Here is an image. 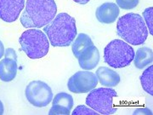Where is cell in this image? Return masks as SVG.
<instances>
[{"mask_svg":"<svg viewBox=\"0 0 153 115\" xmlns=\"http://www.w3.org/2000/svg\"><path fill=\"white\" fill-rule=\"evenodd\" d=\"M134 50L125 41L114 39L104 49L105 62L113 68L128 66L134 58Z\"/></svg>","mask_w":153,"mask_h":115,"instance_id":"obj_5","label":"cell"},{"mask_svg":"<svg viewBox=\"0 0 153 115\" xmlns=\"http://www.w3.org/2000/svg\"><path fill=\"white\" fill-rule=\"evenodd\" d=\"M25 95L28 102L37 108H44L53 100L51 88L44 81L33 80L26 87Z\"/></svg>","mask_w":153,"mask_h":115,"instance_id":"obj_7","label":"cell"},{"mask_svg":"<svg viewBox=\"0 0 153 115\" xmlns=\"http://www.w3.org/2000/svg\"><path fill=\"white\" fill-rule=\"evenodd\" d=\"M53 106L49 112V115H69L73 108L74 101L71 95L60 92L53 99Z\"/></svg>","mask_w":153,"mask_h":115,"instance_id":"obj_10","label":"cell"},{"mask_svg":"<svg viewBox=\"0 0 153 115\" xmlns=\"http://www.w3.org/2000/svg\"><path fill=\"white\" fill-rule=\"evenodd\" d=\"M73 1L77 3V4H86L90 0H73Z\"/></svg>","mask_w":153,"mask_h":115,"instance_id":"obj_24","label":"cell"},{"mask_svg":"<svg viewBox=\"0 0 153 115\" xmlns=\"http://www.w3.org/2000/svg\"><path fill=\"white\" fill-rule=\"evenodd\" d=\"M134 114H152V113L146 108H139L134 112Z\"/></svg>","mask_w":153,"mask_h":115,"instance_id":"obj_22","label":"cell"},{"mask_svg":"<svg viewBox=\"0 0 153 115\" xmlns=\"http://www.w3.org/2000/svg\"><path fill=\"white\" fill-rule=\"evenodd\" d=\"M4 55L5 57L12 58V59H14V60H17L16 52L15 49H12V48H8V49H6L5 51H4Z\"/></svg>","mask_w":153,"mask_h":115,"instance_id":"obj_21","label":"cell"},{"mask_svg":"<svg viewBox=\"0 0 153 115\" xmlns=\"http://www.w3.org/2000/svg\"><path fill=\"white\" fill-rule=\"evenodd\" d=\"M116 2L117 5L123 10H132L139 4L140 0H116Z\"/></svg>","mask_w":153,"mask_h":115,"instance_id":"obj_19","label":"cell"},{"mask_svg":"<svg viewBox=\"0 0 153 115\" xmlns=\"http://www.w3.org/2000/svg\"><path fill=\"white\" fill-rule=\"evenodd\" d=\"M117 33L124 41L133 45L145 43L148 30L143 17L135 13H128L120 17L117 23Z\"/></svg>","mask_w":153,"mask_h":115,"instance_id":"obj_3","label":"cell"},{"mask_svg":"<svg viewBox=\"0 0 153 115\" xmlns=\"http://www.w3.org/2000/svg\"><path fill=\"white\" fill-rule=\"evenodd\" d=\"M93 44V41L90 37H88L85 33H80L72 44V53L76 58H78L88 47H90Z\"/></svg>","mask_w":153,"mask_h":115,"instance_id":"obj_16","label":"cell"},{"mask_svg":"<svg viewBox=\"0 0 153 115\" xmlns=\"http://www.w3.org/2000/svg\"><path fill=\"white\" fill-rule=\"evenodd\" d=\"M19 42L22 50L31 59H40L49 52V39L41 30L28 29L21 35Z\"/></svg>","mask_w":153,"mask_h":115,"instance_id":"obj_4","label":"cell"},{"mask_svg":"<svg viewBox=\"0 0 153 115\" xmlns=\"http://www.w3.org/2000/svg\"><path fill=\"white\" fill-rule=\"evenodd\" d=\"M17 60L5 57L0 61V79L4 82H11L17 74Z\"/></svg>","mask_w":153,"mask_h":115,"instance_id":"obj_14","label":"cell"},{"mask_svg":"<svg viewBox=\"0 0 153 115\" xmlns=\"http://www.w3.org/2000/svg\"><path fill=\"white\" fill-rule=\"evenodd\" d=\"M49 43L54 47H67L76 35V21L66 13L58 14L50 24L44 27Z\"/></svg>","mask_w":153,"mask_h":115,"instance_id":"obj_2","label":"cell"},{"mask_svg":"<svg viewBox=\"0 0 153 115\" xmlns=\"http://www.w3.org/2000/svg\"><path fill=\"white\" fill-rule=\"evenodd\" d=\"M134 66L138 69H143L148 65L152 64L153 60L152 49L148 47H141L137 49L134 58Z\"/></svg>","mask_w":153,"mask_h":115,"instance_id":"obj_15","label":"cell"},{"mask_svg":"<svg viewBox=\"0 0 153 115\" xmlns=\"http://www.w3.org/2000/svg\"><path fill=\"white\" fill-rule=\"evenodd\" d=\"M25 7V0H0V19L14 22L19 18Z\"/></svg>","mask_w":153,"mask_h":115,"instance_id":"obj_9","label":"cell"},{"mask_svg":"<svg viewBox=\"0 0 153 115\" xmlns=\"http://www.w3.org/2000/svg\"><path fill=\"white\" fill-rule=\"evenodd\" d=\"M140 82L143 90L153 96V66H150L143 72L140 76Z\"/></svg>","mask_w":153,"mask_h":115,"instance_id":"obj_17","label":"cell"},{"mask_svg":"<svg viewBox=\"0 0 153 115\" xmlns=\"http://www.w3.org/2000/svg\"><path fill=\"white\" fill-rule=\"evenodd\" d=\"M98 81L102 85L107 87H115L120 83V76L114 70L106 66H100L96 70Z\"/></svg>","mask_w":153,"mask_h":115,"instance_id":"obj_13","label":"cell"},{"mask_svg":"<svg viewBox=\"0 0 153 115\" xmlns=\"http://www.w3.org/2000/svg\"><path fill=\"white\" fill-rule=\"evenodd\" d=\"M120 14L119 7L114 3H105L96 10L95 16L99 22L105 24L113 23Z\"/></svg>","mask_w":153,"mask_h":115,"instance_id":"obj_11","label":"cell"},{"mask_svg":"<svg viewBox=\"0 0 153 115\" xmlns=\"http://www.w3.org/2000/svg\"><path fill=\"white\" fill-rule=\"evenodd\" d=\"M143 16H144V22L145 23H146L147 27L146 28H149L150 30V34L153 35V8L150 7L146 9L144 12H143Z\"/></svg>","mask_w":153,"mask_h":115,"instance_id":"obj_18","label":"cell"},{"mask_svg":"<svg viewBox=\"0 0 153 115\" xmlns=\"http://www.w3.org/2000/svg\"><path fill=\"white\" fill-rule=\"evenodd\" d=\"M72 115H98V113L92 108H88L84 105H80L74 109L72 112Z\"/></svg>","mask_w":153,"mask_h":115,"instance_id":"obj_20","label":"cell"},{"mask_svg":"<svg viewBox=\"0 0 153 115\" xmlns=\"http://www.w3.org/2000/svg\"><path fill=\"white\" fill-rule=\"evenodd\" d=\"M98 82L95 73L88 71H79L69 78L67 87L73 93H88L97 86Z\"/></svg>","mask_w":153,"mask_h":115,"instance_id":"obj_8","label":"cell"},{"mask_svg":"<svg viewBox=\"0 0 153 115\" xmlns=\"http://www.w3.org/2000/svg\"><path fill=\"white\" fill-rule=\"evenodd\" d=\"M4 104H3V102H1V100H0V115H2L4 114Z\"/></svg>","mask_w":153,"mask_h":115,"instance_id":"obj_25","label":"cell"},{"mask_svg":"<svg viewBox=\"0 0 153 115\" xmlns=\"http://www.w3.org/2000/svg\"><path fill=\"white\" fill-rule=\"evenodd\" d=\"M4 44L2 43V41L0 40V59L4 56Z\"/></svg>","mask_w":153,"mask_h":115,"instance_id":"obj_23","label":"cell"},{"mask_svg":"<svg viewBox=\"0 0 153 115\" xmlns=\"http://www.w3.org/2000/svg\"><path fill=\"white\" fill-rule=\"evenodd\" d=\"M25 8L21 23L27 28H44L53 21L57 12L55 0H27Z\"/></svg>","mask_w":153,"mask_h":115,"instance_id":"obj_1","label":"cell"},{"mask_svg":"<svg viewBox=\"0 0 153 115\" xmlns=\"http://www.w3.org/2000/svg\"><path fill=\"white\" fill-rule=\"evenodd\" d=\"M117 96V93L113 89L94 88L88 93L86 98V104L98 114H112L117 112V108L113 105V98Z\"/></svg>","mask_w":153,"mask_h":115,"instance_id":"obj_6","label":"cell"},{"mask_svg":"<svg viewBox=\"0 0 153 115\" xmlns=\"http://www.w3.org/2000/svg\"><path fill=\"white\" fill-rule=\"evenodd\" d=\"M100 52L99 49L94 46V44L88 47L78 59L79 66L84 70H92L95 68L100 62Z\"/></svg>","mask_w":153,"mask_h":115,"instance_id":"obj_12","label":"cell"}]
</instances>
